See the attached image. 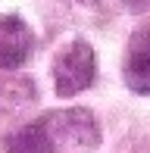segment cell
<instances>
[{
	"label": "cell",
	"instance_id": "1",
	"mask_svg": "<svg viewBox=\"0 0 150 153\" xmlns=\"http://www.w3.org/2000/svg\"><path fill=\"white\" fill-rule=\"evenodd\" d=\"M50 75H53V91H56L59 100L85 94L97 81V53H94V47L85 38H72L69 44H63L56 50Z\"/></svg>",
	"mask_w": 150,
	"mask_h": 153
},
{
	"label": "cell",
	"instance_id": "2",
	"mask_svg": "<svg viewBox=\"0 0 150 153\" xmlns=\"http://www.w3.org/2000/svg\"><path fill=\"white\" fill-rule=\"evenodd\" d=\"M41 131L47 141L56 147H72V150H94L100 147V122L88 106H66V109H50L38 119Z\"/></svg>",
	"mask_w": 150,
	"mask_h": 153
},
{
	"label": "cell",
	"instance_id": "3",
	"mask_svg": "<svg viewBox=\"0 0 150 153\" xmlns=\"http://www.w3.org/2000/svg\"><path fill=\"white\" fill-rule=\"evenodd\" d=\"M35 44H38L35 31L22 16H16V13L0 16V69H6V72L22 69L35 53Z\"/></svg>",
	"mask_w": 150,
	"mask_h": 153
},
{
	"label": "cell",
	"instance_id": "4",
	"mask_svg": "<svg viewBox=\"0 0 150 153\" xmlns=\"http://www.w3.org/2000/svg\"><path fill=\"white\" fill-rule=\"evenodd\" d=\"M122 78L128 91L147 97L150 94V34L147 28H134L125 47V62H122Z\"/></svg>",
	"mask_w": 150,
	"mask_h": 153
},
{
	"label": "cell",
	"instance_id": "5",
	"mask_svg": "<svg viewBox=\"0 0 150 153\" xmlns=\"http://www.w3.org/2000/svg\"><path fill=\"white\" fill-rule=\"evenodd\" d=\"M3 153H53V144L47 141L41 125L31 122V125H22V128L10 131L3 137Z\"/></svg>",
	"mask_w": 150,
	"mask_h": 153
},
{
	"label": "cell",
	"instance_id": "6",
	"mask_svg": "<svg viewBox=\"0 0 150 153\" xmlns=\"http://www.w3.org/2000/svg\"><path fill=\"white\" fill-rule=\"evenodd\" d=\"M78 3H88V6H91V3H97V0H78Z\"/></svg>",
	"mask_w": 150,
	"mask_h": 153
}]
</instances>
